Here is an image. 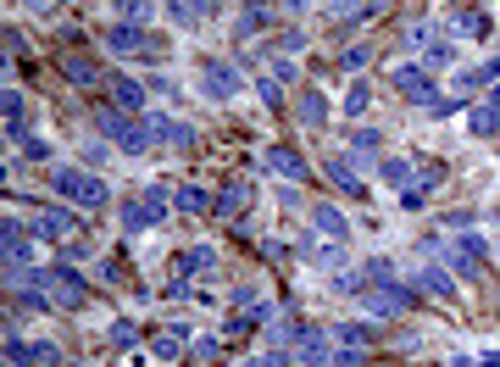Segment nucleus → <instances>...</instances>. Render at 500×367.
<instances>
[{"mask_svg":"<svg viewBox=\"0 0 500 367\" xmlns=\"http://www.w3.org/2000/svg\"><path fill=\"white\" fill-rule=\"evenodd\" d=\"M50 195L67 200V206H84V212H100L112 200L106 184H100V173H89V167H78V161H56L50 167Z\"/></svg>","mask_w":500,"mask_h":367,"instance_id":"f257e3e1","label":"nucleus"},{"mask_svg":"<svg viewBox=\"0 0 500 367\" xmlns=\"http://www.w3.org/2000/svg\"><path fill=\"white\" fill-rule=\"evenodd\" d=\"M95 133H106L112 151H123V156H145V151L156 145L150 128H145V117L117 112V106H100V112H95Z\"/></svg>","mask_w":500,"mask_h":367,"instance_id":"f03ea898","label":"nucleus"},{"mask_svg":"<svg viewBox=\"0 0 500 367\" xmlns=\"http://www.w3.org/2000/svg\"><path fill=\"white\" fill-rule=\"evenodd\" d=\"M200 95H206L212 106L245 95V67L233 61V56H206V61H200Z\"/></svg>","mask_w":500,"mask_h":367,"instance_id":"7ed1b4c3","label":"nucleus"},{"mask_svg":"<svg viewBox=\"0 0 500 367\" xmlns=\"http://www.w3.org/2000/svg\"><path fill=\"white\" fill-rule=\"evenodd\" d=\"M100 45H106L112 56H140V61H161L167 45L156 40L150 28H133V23H112V28H100Z\"/></svg>","mask_w":500,"mask_h":367,"instance_id":"20e7f679","label":"nucleus"},{"mask_svg":"<svg viewBox=\"0 0 500 367\" xmlns=\"http://www.w3.org/2000/svg\"><path fill=\"white\" fill-rule=\"evenodd\" d=\"M40 279L56 300V312H84V300H89V279L78 273V267H67V261H50L40 267Z\"/></svg>","mask_w":500,"mask_h":367,"instance_id":"39448f33","label":"nucleus"},{"mask_svg":"<svg viewBox=\"0 0 500 367\" xmlns=\"http://www.w3.org/2000/svg\"><path fill=\"white\" fill-rule=\"evenodd\" d=\"M28 228H33V240H73V228H78V212L67 206V200H33L28 206Z\"/></svg>","mask_w":500,"mask_h":367,"instance_id":"423d86ee","label":"nucleus"},{"mask_svg":"<svg viewBox=\"0 0 500 367\" xmlns=\"http://www.w3.org/2000/svg\"><path fill=\"white\" fill-rule=\"evenodd\" d=\"M261 167H267V173H278L284 184H312V161L300 156L295 145H284V140H273L261 151Z\"/></svg>","mask_w":500,"mask_h":367,"instance_id":"0eeeda50","label":"nucleus"},{"mask_svg":"<svg viewBox=\"0 0 500 367\" xmlns=\"http://www.w3.org/2000/svg\"><path fill=\"white\" fill-rule=\"evenodd\" d=\"M0 251H6V267H40V256H33V228L23 217L0 223Z\"/></svg>","mask_w":500,"mask_h":367,"instance_id":"6e6552de","label":"nucleus"},{"mask_svg":"<svg viewBox=\"0 0 500 367\" xmlns=\"http://www.w3.org/2000/svg\"><path fill=\"white\" fill-rule=\"evenodd\" d=\"M145 128H150L156 145H173V151H189V145L200 140L195 123H184V117H173V112H145Z\"/></svg>","mask_w":500,"mask_h":367,"instance_id":"1a4fd4ad","label":"nucleus"},{"mask_svg":"<svg viewBox=\"0 0 500 367\" xmlns=\"http://www.w3.org/2000/svg\"><path fill=\"white\" fill-rule=\"evenodd\" d=\"M250 206H256V184H245V179H228V184L217 189V200H212V217H223V223H240Z\"/></svg>","mask_w":500,"mask_h":367,"instance_id":"9d476101","label":"nucleus"},{"mask_svg":"<svg viewBox=\"0 0 500 367\" xmlns=\"http://www.w3.org/2000/svg\"><path fill=\"white\" fill-rule=\"evenodd\" d=\"M317 167H323V179L340 189V195H350V200H361V195H367V184H361V173H356V161H350L345 151H328Z\"/></svg>","mask_w":500,"mask_h":367,"instance_id":"9b49d317","label":"nucleus"},{"mask_svg":"<svg viewBox=\"0 0 500 367\" xmlns=\"http://www.w3.org/2000/svg\"><path fill=\"white\" fill-rule=\"evenodd\" d=\"M61 73H67V84H78V89H106L112 84V73L100 67L89 50H67L61 56Z\"/></svg>","mask_w":500,"mask_h":367,"instance_id":"f8f14e48","label":"nucleus"},{"mask_svg":"<svg viewBox=\"0 0 500 367\" xmlns=\"http://www.w3.org/2000/svg\"><path fill=\"white\" fill-rule=\"evenodd\" d=\"M289 112H295V123H300V128L323 133V128H328V95L306 84V89H295V106H289Z\"/></svg>","mask_w":500,"mask_h":367,"instance_id":"ddd939ff","label":"nucleus"},{"mask_svg":"<svg viewBox=\"0 0 500 367\" xmlns=\"http://www.w3.org/2000/svg\"><path fill=\"white\" fill-rule=\"evenodd\" d=\"M389 84L412 100V106H423V100L433 95V84H428V67H417V61H400V67H389Z\"/></svg>","mask_w":500,"mask_h":367,"instance_id":"4468645a","label":"nucleus"},{"mask_svg":"<svg viewBox=\"0 0 500 367\" xmlns=\"http://www.w3.org/2000/svg\"><path fill=\"white\" fill-rule=\"evenodd\" d=\"M117 223H123V234H128V240H133V234H150V228H161V223H156V212L140 200V189L117 200Z\"/></svg>","mask_w":500,"mask_h":367,"instance_id":"2eb2a0df","label":"nucleus"},{"mask_svg":"<svg viewBox=\"0 0 500 367\" xmlns=\"http://www.w3.org/2000/svg\"><path fill=\"white\" fill-rule=\"evenodd\" d=\"M106 95H112V106L117 112H133V117H145V84L140 78H128V73H112V84H106Z\"/></svg>","mask_w":500,"mask_h":367,"instance_id":"dca6fc26","label":"nucleus"},{"mask_svg":"<svg viewBox=\"0 0 500 367\" xmlns=\"http://www.w3.org/2000/svg\"><path fill=\"white\" fill-rule=\"evenodd\" d=\"M378 179L389 184V189H400V195H406L412 184H417V156H378Z\"/></svg>","mask_w":500,"mask_h":367,"instance_id":"f3484780","label":"nucleus"},{"mask_svg":"<svg viewBox=\"0 0 500 367\" xmlns=\"http://www.w3.org/2000/svg\"><path fill=\"white\" fill-rule=\"evenodd\" d=\"M306 217L317 223V234H328V240H350V217L333 206V200H317V206H306Z\"/></svg>","mask_w":500,"mask_h":367,"instance_id":"a211bd4d","label":"nucleus"},{"mask_svg":"<svg viewBox=\"0 0 500 367\" xmlns=\"http://www.w3.org/2000/svg\"><path fill=\"white\" fill-rule=\"evenodd\" d=\"M167 17L173 28H200L206 17H217V0H167Z\"/></svg>","mask_w":500,"mask_h":367,"instance_id":"6ab92c4d","label":"nucleus"},{"mask_svg":"<svg viewBox=\"0 0 500 367\" xmlns=\"http://www.w3.org/2000/svg\"><path fill=\"white\" fill-rule=\"evenodd\" d=\"M445 28H450V33H473V40H489V33H495L489 12H473V6H450Z\"/></svg>","mask_w":500,"mask_h":367,"instance_id":"aec40b11","label":"nucleus"},{"mask_svg":"<svg viewBox=\"0 0 500 367\" xmlns=\"http://www.w3.org/2000/svg\"><path fill=\"white\" fill-rule=\"evenodd\" d=\"M212 200H217V195H212L206 184H178V189H173V212H184V217H206Z\"/></svg>","mask_w":500,"mask_h":367,"instance_id":"412c9836","label":"nucleus"},{"mask_svg":"<svg viewBox=\"0 0 500 367\" xmlns=\"http://www.w3.org/2000/svg\"><path fill=\"white\" fill-rule=\"evenodd\" d=\"M23 140H28V95L6 89V145H23Z\"/></svg>","mask_w":500,"mask_h":367,"instance_id":"4be33fe9","label":"nucleus"},{"mask_svg":"<svg viewBox=\"0 0 500 367\" xmlns=\"http://www.w3.org/2000/svg\"><path fill=\"white\" fill-rule=\"evenodd\" d=\"M467 133H473V140H495V133H500V106H495V100L467 106Z\"/></svg>","mask_w":500,"mask_h":367,"instance_id":"5701e85b","label":"nucleus"},{"mask_svg":"<svg viewBox=\"0 0 500 367\" xmlns=\"http://www.w3.org/2000/svg\"><path fill=\"white\" fill-rule=\"evenodd\" d=\"M345 140H350V161H378L384 156V133L378 128H350Z\"/></svg>","mask_w":500,"mask_h":367,"instance_id":"b1692460","label":"nucleus"},{"mask_svg":"<svg viewBox=\"0 0 500 367\" xmlns=\"http://www.w3.org/2000/svg\"><path fill=\"white\" fill-rule=\"evenodd\" d=\"M273 23V12H267V0H245V12H240V23H233V33L240 40H256V33Z\"/></svg>","mask_w":500,"mask_h":367,"instance_id":"393cba45","label":"nucleus"},{"mask_svg":"<svg viewBox=\"0 0 500 367\" xmlns=\"http://www.w3.org/2000/svg\"><path fill=\"white\" fill-rule=\"evenodd\" d=\"M417 289H428V295H440V300H456V279H450V273H440V261H428V267H417Z\"/></svg>","mask_w":500,"mask_h":367,"instance_id":"a878e982","label":"nucleus"},{"mask_svg":"<svg viewBox=\"0 0 500 367\" xmlns=\"http://www.w3.org/2000/svg\"><path fill=\"white\" fill-rule=\"evenodd\" d=\"M478 84H484V89L500 84V56H489L484 67H467V73H456V89H478Z\"/></svg>","mask_w":500,"mask_h":367,"instance_id":"bb28decb","label":"nucleus"},{"mask_svg":"<svg viewBox=\"0 0 500 367\" xmlns=\"http://www.w3.org/2000/svg\"><path fill=\"white\" fill-rule=\"evenodd\" d=\"M140 200L156 212V223H167V212H173V189H167L161 179H145V184H140Z\"/></svg>","mask_w":500,"mask_h":367,"instance_id":"cd10ccee","label":"nucleus"},{"mask_svg":"<svg viewBox=\"0 0 500 367\" xmlns=\"http://www.w3.org/2000/svg\"><path fill=\"white\" fill-rule=\"evenodd\" d=\"M112 12H117V23H133V28H150V17H156L150 0H112Z\"/></svg>","mask_w":500,"mask_h":367,"instance_id":"c85d7f7f","label":"nucleus"},{"mask_svg":"<svg viewBox=\"0 0 500 367\" xmlns=\"http://www.w3.org/2000/svg\"><path fill=\"white\" fill-rule=\"evenodd\" d=\"M423 67H440V73H445V67H456V45L445 40V33H433V40L423 45Z\"/></svg>","mask_w":500,"mask_h":367,"instance_id":"c756f323","label":"nucleus"},{"mask_svg":"<svg viewBox=\"0 0 500 367\" xmlns=\"http://www.w3.org/2000/svg\"><path fill=\"white\" fill-rule=\"evenodd\" d=\"M328 334H333V340H340V345H361V351H367V345H373V340H378V334H373V328H367V323H333Z\"/></svg>","mask_w":500,"mask_h":367,"instance_id":"7c9ffc66","label":"nucleus"},{"mask_svg":"<svg viewBox=\"0 0 500 367\" xmlns=\"http://www.w3.org/2000/svg\"><path fill=\"white\" fill-rule=\"evenodd\" d=\"M150 351H156L161 362H178V356H184V340H178V328H156V334H150Z\"/></svg>","mask_w":500,"mask_h":367,"instance_id":"2f4dec72","label":"nucleus"},{"mask_svg":"<svg viewBox=\"0 0 500 367\" xmlns=\"http://www.w3.org/2000/svg\"><path fill=\"white\" fill-rule=\"evenodd\" d=\"M333 61H340V73H361V67L373 61V45H345V50L333 56Z\"/></svg>","mask_w":500,"mask_h":367,"instance_id":"473e14b6","label":"nucleus"},{"mask_svg":"<svg viewBox=\"0 0 500 367\" xmlns=\"http://www.w3.org/2000/svg\"><path fill=\"white\" fill-rule=\"evenodd\" d=\"M367 106H373V89H367V84H361V78H356V84H350V89H345V117H361V112H367Z\"/></svg>","mask_w":500,"mask_h":367,"instance_id":"72a5a7b5","label":"nucleus"},{"mask_svg":"<svg viewBox=\"0 0 500 367\" xmlns=\"http://www.w3.org/2000/svg\"><path fill=\"white\" fill-rule=\"evenodd\" d=\"M423 112H428V117H450V112H461V95H440V89H433V95L423 100Z\"/></svg>","mask_w":500,"mask_h":367,"instance_id":"f704fd0d","label":"nucleus"},{"mask_svg":"<svg viewBox=\"0 0 500 367\" xmlns=\"http://www.w3.org/2000/svg\"><path fill=\"white\" fill-rule=\"evenodd\" d=\"M106 340H112L117 351H128V345H140V323H128V317H117V323H112V334H106Z\"/></svg>","mask_w":500,"mask_h":367,"instance_id":"c9c22d12","label":"nucleus"},{"mask_svg":"<svg viewBox=\"0 0 500 367\" xmlns=\"http://www.w3.org/2000/svg\"><path fill=\"white\" fill-rule=\"evenodd\" d=\"M367 279H373V284H400V273H395L389 256H373V261H367Z\"/></svg>","mask_w":500,"mask_h":367,"instance_id":"e433bc0d","label":"nucleus"},{"mask_svg":"<svg viewBox=\"0 0 500 367\" xmlns=\"http://www.w3.org/2000/svg\"><path fill=\"white\" fill-rule=\"evenodd\" d=\"M89 256H95L89 240H61V261H67V267H78V261H89Z\"/></svg>","mask_w":500,"mask_h":367,"instance_id":"4c0bfd02","label":"nucleus"},{"mask_svg":"<svg viewBox=\"0 0 500 367\" xmlns=\"http://www.w3.org/2000/svg\"><path fill=\"white\" fill-rule=\"evenodd\" d=\"M61 362V345L56 340H33V367H56Z\"/></svg>","mask_w":500,"mask_h":367,"instance_id":"58836bf2","label":"nucleus"},{"mask_svg":"<svg viewBox=\"0 0 500 367\" xmlns=\"http://www.w3.org/2000/svg\"><path fill=\"white\" fill-rule=\"evenodd\" d=\"M256 95H261V106H278V100H284V95H278V78H273V73H256Z\"/></svg>","mask_w":500,"mask_h":367,"instance_id":"ea45409f","label":"nucleus"},{"mask_svg":"<svg viewBox=\"0 0 500 367\" xmlns=\"http://www.w3.org/2000/svg\"><path fill=\"white\" fill-rule=\"evenodd\" d=\"M23 156H28V161H50V140H40V133H28V140H23Z\"/></svg>","mask_w":500,"mask_h":367,"instance_id":"a19ab883","label":"nucleus"},{"mask_svg":"<svg viewBox=\"0 0 500 367\" xmlns=\"http://www.w3.org/2000/svg\"><path fill=\"white\" fill-rule=\"evenodd\" d=\"M217 351H223L217 340H195V345H189V362H217Z\"/></svg>","mask_w":500,"mask_h":367,"instance_id":"79ce46f5","label":"nucleus"},{"mask_svg":"<svg viewBox=\"0 0 500 367\" xmlns=\"http://www.w3.org/2000/svg\"><path fill=\"white\" fill-rule=\"evenodd\" d=\"M440 223H445V228H473L478 212H467V206H461V212H440Z\"/></svg>","mask_w":500,"mask_h":367,"instance_id":"37998d69","label":"nucleus"},{"mask_svg":"<svg viewBox=\"0 0 500 367\" xmlns=\"http://www.w3.org/2000/svg\"><path fill=\"white\" fill-rule=\"evenodd\" d=\"M17 6H23V12H33V17H50L61 0H17Z\"/></svg>","mask_w":500,"mask_h":367,"instance_id":"c03bdc74","label":"nucleus"},{"mask_svg":"<svg viewBox=\"0 0 500 367\" xmlns=\"http://www.w3.org/2000/svg\"><path fill=\"white\" fill-rule=\"evenodd\" d=\"M6 45H12V56H23V50H28V33H23V23H12V28H6Z\"/></svg>","mask_w":500,"mask_h":367,"instance_id":"a18cd8bd","label":"nucleus"},{"mask_svg":"<svg viewBox=\"0 0 500 367\" xmlns=\"http://www.w3.org/2000/svg\"><path fill=\"white\" fill-rule=\"evenodd\" d=\"M100 279H106V284H123V261L106 256V261H100Z\"/></svg>","mask_w":500,"mask_h":367,"instance_id":"49530a36","label":"nucleus"},{"mask_svg":"<svg viewBox=\"0 0 500 367\" xmlns=\"http://www.w3.org/2000/svg\"><path fill=\"white\" fill-rule=\"evenodd\" d=\"M78 156H84V167H89V173H95V167H106V151H100V145H84Z\"/></svg>","mask_w":500,"mask_h":367,"instance_id":"de8ad7c7","label":"nucleus"},{"mask_svg":"<svg viewBox=\"0 0 500 367\" xmlns=\"http://www.w3.org/2000/svg\"><path fill=\"white\" fill-rule=\"evenodd\" d=\"M495 217H500V200H495Z\"/></svg>","mask_w":500,"mask_h":367,"instance_id":"09e8293b","label":"nucleus"}]
</instances>
